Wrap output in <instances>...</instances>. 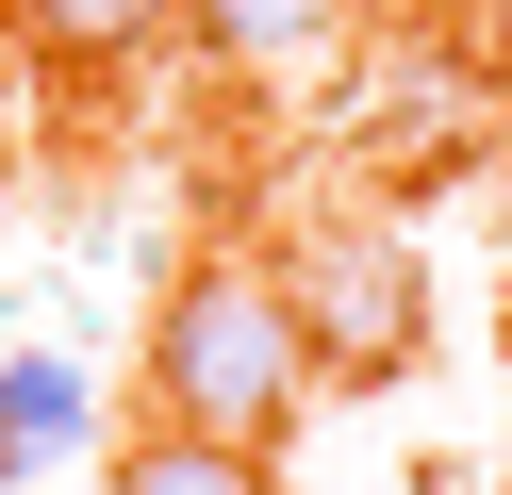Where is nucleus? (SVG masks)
Returning <instances> with one entry per match:
<instances>
[{
    "mask_svg": "<svg viewBox=\"0 0 512 495\" xmlns=\"http://www.w3.org/2000/svg\"><path fill=\"white\" fill-rule=\"evenodd\" d=\"M0 116H17V33H0Z\"/></svg>",
    "mask_w": 512,
    "mask_h": 495,
    "instance_id": "nucleus-7",
    "label": "nucleus"
},
{
    "mask_svg": "<svg viewBox=\"0 0 512 495\" xmlns=\"http://www.w3.org/2000/svg\"><path fill=\"white\" fill-rule=\"evenodd\" d=\"M149 396H166L182 429H232V446H281V429H298L314 347H298V314H281L265 248H199L166 281V314H149Z\"/></svg>",
    "mask_w": 512,
    "mask_h": 495,
    "instance_id": "nucleus-1",
    "label": "nucleus"
},
{
    "mask_svg": "<svg viewBox=\"0 0 512 495\" xmlns=\"http://www.w3.org/2000/svg\"><path fill=\"white\" fill-rule=\"evenodd\" d=\"M116 495H281L265 479V446H232V429H149V446H116Z\"/></svg>",
    "mask_w": 512,
    "mask_h": 495,
    "instance_id": "nucleus-6",
    "label": "nucleus"
},
{
    "mask_svg": "<svg viewBox=\"0 0 512 495\" xmlns=\"http://www.w3.org/2000/svg\"><path fill=\"white\" fill-rule=\"evenodd\" d=\"M347 17H364V0H182V33H199L215 66H248V83H265V66H314Z\"/></svg>",
    "mask_w": 512,
    "mask_h": 495,
    "instance_id": "nucleus-5",
    "label": "nucleus"
},
{
    "mask_svg": "<svg viewBox=\"0 0 512 495\" xmlns=\"http://www.w3.org/2000/svg\"><path fill=\"white\" fill-rule=\"evenodd\" d=\"M17 17V50L34 66H67V83H116V66H149L182 33V0H0Z\"/></svg>",
    "mask_w": 512,
    "mask_h": 495,
    "instance_id": "nucleus-4",
    "label": "nucleus"
},
{
    "mask_svg": "<svg viewBox=\"0 0 512 495\" xmlns=\"http://www.w3.org/2000/svg\"><path fill=\"white\" fill-rule=\"evenodd\" d=\"M281 314H298V347H314V380H397L413 347H430V281H413V248L380 215H314V231H281Z\"/></svg>",
    "mask_w": 512,
    "mask_h": 495,
    "instance_id": "nucleus-2",
    "label": "nucleus"
},
{
    "mask_svg": "<svg viewBox=\"0 0 512 495\" xmlns=\"http://www.w3.org/2000/svg\"><path fill=\"white\" fill-rule=\"evenodd\" d=\"M100 446V380H83L67 347H17L0 363V479H50V462Z\"/></svg>",
    "mask_w": 512,
    "mask_h": 495,
    "instance_id": "nucleus-3",
    "label": "nucleus"
}]
</instances>
